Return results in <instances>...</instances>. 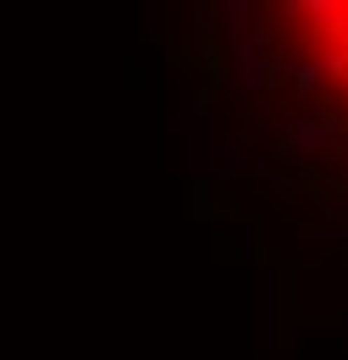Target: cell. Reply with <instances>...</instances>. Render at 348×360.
Here are the masks:
<instances>
[{"mask_svg":"<svg viewBox=\"0 0 348 360\" xmlns=\"http://www.w3.org/2000/svg\"><path fill=\"white\" fill-rule=\"evenodd\" d=\"M282 17L304 67L348 105V0H299Z\"/></svg>","mask_w":348,"mask_h":360,"instance_id":"obj_1","label":"cell"}]
</instances>
